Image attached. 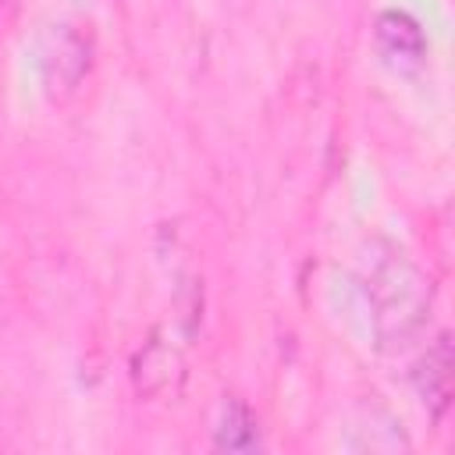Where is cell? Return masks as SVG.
I'll list each match as a JSON object with an SVG mask.
<instances>
[{
    "label": "cell",
    "instance_id": "4",
    "mask_svg": "<svg viewBox=\"0 0 455 455\" xmlns=\"http://www.w3.org/2000/svg\"><path fill=\"white\" fill-rule=\"evenodd\" d=\"M409 377H412V387L423 398L427 412L434 416V423H441L451 405V380H455V352H451L448 331H441L430 345L419 348Z\"/></svg>",
    "mask_w": 455,
    "mask_h": 455
},
{
    "label": "cell",
    "instance_id": "5",
    "mask_svg": "<svg viewBox=\"0 0 455 455\" xmlns=\"http://www.w3.org/2000/svg\"><path fill=\"white\" fill-rule=\"evenodd\" d=\"M373 46L380 60L395 71H416L427 60V36L419 21L405 11H380L373 21Z\"/></svg>",
    "mask_w": 455,
    "mask_h": 455
},
{
    "label": "cell",
    "instance_id": "2",
    "mask_svg": "<svg viewBox=\"0 0 455 455\" xmlns=\"http://www.w3.org/2000/svg\"><path fill=\"white\" fill-rule=\"evenodd\" d=\"M36 68H39V82L43 92L50 100H68L78 92V85L85 82L89 68H92V36L82 32L78 25H50L46 36L39 39L36 50Z\"/></svg>",
    "mask_w": 455,
    "mask_h": 455
},
{
    "label": "cell",
    "instance_id": "3",
    "mask_svg": "<svg viewBox=\"0 0 455 455\" xmlns=\"http://www.w3.org/2000/svg\"><path fill=\"white\" fill-rule=\"evenodd\" d=\"M185 377H188L185 352L178 341H171L164 327H156L132 355V387L146 402H174L185 387Z\"/></svg>",
    "mask_w": 455,
    "mask_h": 455
},
{
    "label": "cell",
    "instance_id": "6",
    "mask_svg": "<svg viewBox=\"0 0 455 455\" xmlns=\"http://www.w3.org/2000/svg\"><path fill=\"white\" fill-rule=\"evenodd\" d=\"M213 444L220 451H256L259 448V423L242 398H224L220 419L213 427Z\"/></svg>",
    "mask_w": 455,
    "mask_h": 455
},
{
    "label": "cell",
    "instance_id": "1",
    "mask_svg": "<svg viewBox=\"0 0 455 455\" xmlns=\"http://www.w3.org/2000/svg\"><path fill=\"white\" fill-rule=\"evenodd\" d=\"M363 291L373 341L384 355H402L427 334L434 281L409 252L395 245H373L363 263Z\"/></svg>",
    "mask_w": 455,
    "mask_h": 455
}]
</instances>
